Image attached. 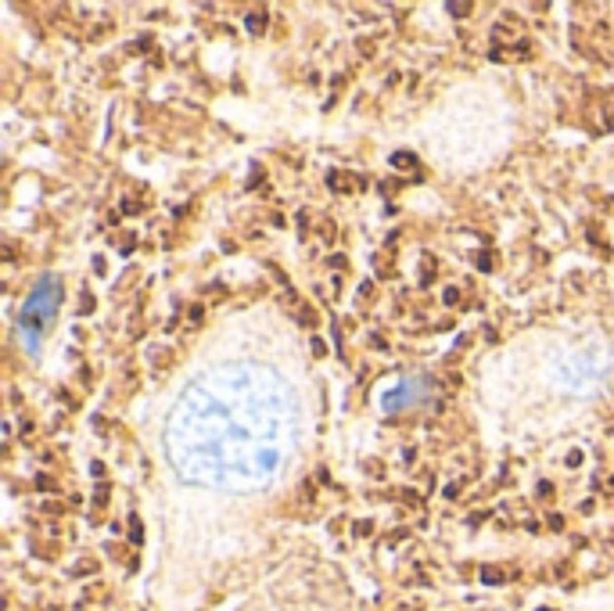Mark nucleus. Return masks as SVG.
Masks as SVG:
<instances>
[{
    "mask_svg": "<svg viewBox=\"0 0 614 611\" xmlns=\"http://www.w3.org/2000/svg\"><path fill=\"white\" fill-rule=\"evenodd\" d=\"M514 572L510 568H500V564H485L481 568V583H488V586H500V583H507Z\"/></svg>",
    "mask_w": 614,
    "mask_h": 611,
    "instance_id": "1",
    "label": "nucleus"
},
{
    "mask_svg": "<svg viewBox=\"0 0 614 611\" xmlns=\"http://www.w3.org/2000/svg\"><path fill=\"white\" fill-rule=\"evenodd\" d=\"M392 166L395 169H417V155L413 151H395L392 155Z\"/></svg>",
    "mask_w": 614,
    "mask_h": 611,
    "instance_id": "2",
    "label": "nucleus"
},
{
    "mask_svg": "<svg viewBox=\"0 0 614 611\" xmlns=\"http://www.w3.org/2000/svg\"><path fill=\"white\" fill-rule=\"evenodd\" d=\"M266 18H270L266 11H252L248 15V32H262L266 29Z\"/></svg>",
    "mask_w": 614,
    "mask_h": 611,
    "instance_id": "3",
    "label": "nucleus"
},
{
    "mask_svg": "<svg viewBox=\"0 0 614 611\" xmlns=\"http://www.w3.org/2000/svg\"><path fill=\"white\" fill-rule=\"evenodd\" d=\"M130 543H144V525L137 514H130Z\"/></svg>",
    "mask_w": 614,
    "mask_h": 611,
    "instance_id": "4",
    "label": "nucleus"
},
{
    "mask_svg": "<svg viewBox=\"0 0 614 611\" xmlns=\"http://www.w3.org/2000/svg\"><path fill=\"white\" fill-rule=\"evenodd\" d=\"M316 227H320V237H323V241H334V234H338V230H334V220H331V216H323Z\"/></svg>",
    "mask_w": 614,
    "mask_h": 611,
    "instance_id": "5",
    "label": "nucleus"
},
{
    "mask_svg": "<svg viewBox=\"0 0 614 611\" xmlns=\"http://www.w3.org/2000/svg\"><path fill=\"white\" fill-rule=\"evenodd\" d=\"M295 320H298V324H313V309H309L305 302H295Z\"/></svg>",
    "mask_w": 614,
    "mask_h": 611,
    "instance_id": "6",
    "label": "nucleus"
},
{
    "mask_svg": "<svg viewBox=\"0 0 614 611\" xmlns=\"http://www.w3.org/2000/svg\"><path fill=\"white\" fill-rule=\"evenodd\" d=\"M108 493H111L108 482H101V485L94 489V507H104V504H108Z\"/></svg>",
    "mask_w": 614,
    "mask_h": 611,
    "instance_id": "7",
    "label": "nucleus"
},
{
    "mask_svg": "<svg viewBox=\"0 0 614 611\" xmlns=\"http://www.w3.org/2000/svg\"><path fill=\"white\" fill-rule=\"evenodd\" d=\"M510 51H514L517 58H531V40H517V44H514Z\"/></svg>",
    "mask_w": 614,
    "mask_h": 611,
    "instance_id": "8",
    "label": "nucleus"
},
{
    "mask_svg": "<svg viewBox=\"0 0 614 611\" xmlns=\"http://www.w3.org/2000/svg\"><path fill=\"white\" fill-rule=\"evenodd\" d=\"M36 489H44V493H51V489H58V482L51 475H36Z\"/></svg>",
    "mask_w": 614,
    "mask_h": 611,
    "instance_id": "9",
    "label": "nucleus"
},
{
    "mask_svg": "<svg viewBox=\"0 0 614 611\" xmlns=\"http://www.w3.org/2000/svg\"><path fill=\"white\" fill-rule=\"evenodd\" d=\"M75 572H79V576H83V572H90V576H94V572H97V561H94V557H83V561L75 564Z\"/></svg>",
    "mask_w": 614,
    "mask_h": 611,
    "instance_id": "10",
    "label": "nucleus"
},
{
    "mask_svg": "<svg viewBox=\"0 0 614 611\" xmlns=\"http://www.w3.org/2000/svg\"><path fill=\"white\" fill-rule=\"evenodd\" d=\"M79 313H83V316H87V313H94V295H90V292H83V302H79Z\"/></svg>",
    "mask_w": 614,
    "mask_h": 611,
    "instance_id": "11",
    "label": "nucleus"
},
{
    "mask_svg": "<svg viewBox=\"0 0 614 611\" xmlns=\"http://www.w3.org/2000/svg\"><path fill=\"white\" fill-rule=\"evenodd\" d=\"M474 4H449V15H471Z\"/></svg>",
    "mask_w": 614,
    "mask_h": 611,
    "instance_id": "12",
    "label": "nucleus"
},
{
    "mask_svg": "<svg viewBox=\"0 0 614 611\" xmlns=\"http://www.w3.org/2000/svg\"><path fill=\"white\" fill-rule=\"evenodd\" d=\"M370 528H374V521H356V525H352V532H356V536H366Z\"/></svg>",
    "mask_w": 614,
    "mask_h": 611,
    "instance_id": "13",
    "label": "nucleus"
},
{
    "mask_svg": "<svg viewBox=\"0 0 614 611\" xmlns=\"http://www.w3.org/2000/svg\"><path fill=\"white\" fill-rule=\"evenodd\" d=\"M402 500H406V504H413V507H417V504H420V496H417V493H413V489H402Z\"/></svg>",
    "mask_w": 614,
    "mask_h": 611,
    "instance_id": "14",
    "label": "nucleus"
},
{
    "mask_svg": "<svg viewBox=\"0 0 614 611\" xmlns=\"http://www.w3.org/2000/svg\"><path fill=\"white\" fill-rule=\"evenodd\" d=\"M456 302H460V292L449 288V292H445V306H456Z\"/></svg>",
    "mask_w": 614,
    "mask_h": 611,
    "instance_id": "15",
    "label": "nucleus"
},
{
    "mask_svg": "<svg viewBox=\"0 0 614 611\" xmlns=\"http://www.w3.org/2000/svg\"><path fill=\"white\" fill-rule=\"evenodd\" d=\"M478 266H481V270H492V256L481 252V256H478Z\"/></svg>",
    "mask_w": 614,
    "mask_h": 611,
    "instance_id": "16",
    "label": "nucleus"
},
{
    "mask_svg": "<svg viewBox=\"0 0 614 611\" xmlns=\"http://www.w3.org/2000/svg\"><path fill=\"white\" fill-rule=\"evenodd\" d=\"M550 528H553V532H560V528H564V518H560V514H550Z\"/></svg>",
    "mask_w": 614,
    "mask_h": 611,
    "instance_id": "17",
    "label": "nucleus"
},
{
    "mask_svg": "<svg viewBox=\"0 0 614 611\" xmlns=\"http://www.w3.org/2000/svg\"><path fill=\"white\" fill-rule=\"evenodd\" d=\"M201 316H205V309H201V306H194V309H190V324H201Z\"/></svg>",
    "mask_w": 614,
    "mask_h": 611,
    "instance_id": "18",
    "label": "nucleus"
},
{
    "mask_svg": "<svg viewBox=\"0 0 614 611\" xmlns=\"http://www.w3.org/2000/svg\"><path fill=\"white\" fill-rule=\"evenodd\" d=\"M122 209H126V212H140V205H137L133 198H126V201H122Z\"/></svg>",
    "mask_w": 614,
    "mask_h": 611,
    "instance_id": "19",
    "label": "nucleus"
},
{
    "mask_svg": "<svg viewBox=\"0 0 614 611\" xmlns=\"http://www.w3.org/2000/svg\"><path fill=\"white\" fill-rule=\"evenodd\" d=\"M607 493H614V478H610V482H607Z\"/></svg>",
    "mask_w": 614,
    "mask_h": 611,
    "instance_id": "20",
    "label": "nucleus"
},
{
    "mask_svg": "<svg viewBox=\"0 0 614 611\" xmlns=\"http://www.w3.org/2000/svg\"><path fill=\"white\" fill-rule=\"evenodd\" d=\"M543 611H550V607H543Z\"/></svg>",
    "mask_w": 614,
    "mask_h": 611,
    "instance_id": "21",
    "label": "nucleus"
}]
</instances>
